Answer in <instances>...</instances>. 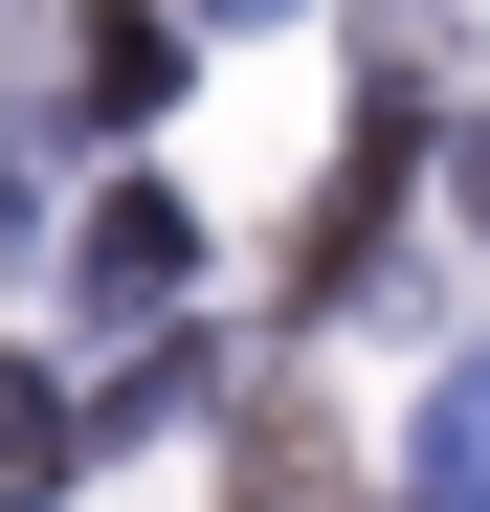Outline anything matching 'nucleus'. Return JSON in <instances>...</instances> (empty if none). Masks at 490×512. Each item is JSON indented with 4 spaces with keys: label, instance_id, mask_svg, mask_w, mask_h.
Masks as SVG:
<instances>
[{
    "label": "nucleus",
    "instance_id": "6",
    "mask_svg": "<svg viewBox=\"0 0 490 512\" xmlns=\"http://www.w3.org/2000/svg\"><path fill=\"white\" fill-rule=\"evenodd\" d=\"M446 223H468V245H490V112H468V134H446Z\"/></svg>",
    "mask_w": 490,
    "mask_h": 512
},
{
    "label": "nucleus",
    "instance_id": "1",
    "mask_svg": "<svg viewBox=\"0 0 490 512\" xmlns=\"http://www.w3.org/2000/svg\"><path fill=\"white\" fill-rule=\"evenodd\" d=\"M179 290H201V201L179 179H112L90 223H67V312L90 334H179Z\"/></svg>",
    "mask_w": 490,
    "mask_h": 512
},
{
    "label": "nucleus",
    "instance_id": "4",
    "mask_svg": "<svg viewBox=\"0 0 490 512\" xmlns=\"http://www.w3.org/2000/svg\"><path fill=\"white\" fill-rule=\"evenodd\" d=\"M401 490H424V512H490V334L424 379V423H401Z\"/></svg>",
    "mask_w": 490,
    "mask_h": 512
},
{
    "label": "nucleus",
    "instance_id": "3",
    "mask_svg": "<svg viewBox=\"0 0 490 512\" xmlns=\"http://www.w3.org/2000/svg\"><path fill=\"white\" fill-rule=\"evenodd\" d=\"M201 401H223L201 312H179V334H112V379H90V446H156V423H201Z\"/></svg>",
    "mask_w": 490,
    "mask_h": 512
},
{
    "label": "nucleus",
    "instance_id": "7",
    "mask_svg": "<svg viewBox=\"0 0 490 512\" xmlns=\"http://www.w3.org/2000/svg\"><path fill=\"white\" fill-rule=\"evenodd\" d=\"M201 23H290V0H201Z\"/></svg>",
    "mask_w": 490,
    "mask_h": 512
},
{
    "label": "nucleus",
    "instance_id": "2",
    "mask_svg": "<svg viewBox=\"0 0 490 512\" xmlns=\"http://www.w3.org/2000/svg\"><path fill=\"white\" fill-rule=\"evenodd\" d=\"M156 90H179V23H156V0H90V23H67V112H90V134H134Z\"/></svg>",
    "mask_w": 490,
    "mask_h": 512
},
{
    "label": "nucleus",
    "instance_id": "5",
    "mask_svg": "<svg viewBox=\"0 0 490 512\" xmlns=\"http://www.w3.org/2000/svg\"><path fill=\"white\" fill-rule=\"evenodd\" d=\"M67 468H90V401H67L45 357H0V512H45Z\"/></svg>",
    "mask_w": 490,
    "mask_h": 512
}]
</instances>
